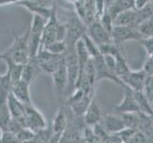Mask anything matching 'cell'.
Here are the masks:
<instances>
[{"label": "cell", "mask_w": 153, "mask_h": 143, "mask_svg": "<svg viewBox=\"0 0 153 143\" xmlns=\"http://www.w3.org/2000/svg\"><path fill=\"white\" fill-rule=\"evenodd\" d=\"M17 5L26 8L31 13L39 14L47 19L51 17L53 10V5L51 7L48 6V2H46L45 0H21Z\"/></svg>", "instance_id": "cell-9"}, {"label": "cell", "mask_w": 153, "mask_h": 143, "mask_svg": "<svg viewBox=\"0 0 153 143\" xmlns=\"http://www.w3.org/2000/svg\"><path fill=\"white\" fill-rule=\"evenodd\" d=\"M8 108L12 118L16 120L22 126H25V105L17 100L10 94L8 98Z\"/></svg>", "instance_id": "cell-15"}, {"label": "cell", "mask_w": 153, "mask_h": 143, "mask_svg": "<svg viewBox=\"0 0 153 143\" xmlns=\"http://www.w3.org/2000/svg\"><path fill=\"white\" fill-rule=\"evenodd\" d=\"M101 124L105 127V129L109 135L118 134L121 131L126 129L125 123L121 115H105L102 118Z\"/></svg>", "instance_id": "cell-14"}, {"label": "cell", "mask_w": 153, "mask_h": 143, "mask_svg": "<svg viewBox=\"0 0 153 143\" xmlns=\"http://www.w3.org/2000/svg\"><path fill=\"white\" fill-rule=\"evenodd\" d=\"M122 118L126 128L133 129L138 131L140 124V112L139 113H129V114H122L120 115Z\"/></svg>", "instance_id": "cell-25"}, {"label": "cell", "mask_w": 153, "mask_h": 143, "mask_svg": "<svg viewBox=\"0 0 153 143\" xmlns=\"http://www.w3.org/2000/svg\"><path fill=\"white\" fill-rule=\"evenodd\" d=\"M3 130L1 129V128H0V140H1V137H2V135H3Z\"/></svg>", "instance_id": "cell-44"}, {"label": "cell", "mask_w": 153, "mask_h": 143, "mask_svg": "<svg viewBox=\"0 0 153 143\" xmlns=\"http://www.w3.org/2000/svg\"><path fill=\"white\" fill-rule=\"evenodd\" d=\"M68 34L65 40L68 48H75L77 42L82 39V37L87 34L88 26L83 22V20L79 17L76 13H73L70 15L67 21Z\"/></svg>", "instance_id": "cell-2"}, {"label": "cell", "mask_w": 153, "mask_h": 143, "mask_svg": "<svg viewBox=\"0 0 153 143\" xmlns=\"http://www.w3.org/2000/svg\"><path fill=\"white\" fill-rule=\"evenodd\" d=\"M94 62V66H95L96 70V81L99 82L104 79H108V80L113 81L114 83L118 84V85L125 87V84L121 81V79L116 76V73L108 67L104 60V56L101 54L100 55L96 56L95 58H92Z\"/></svg>", "instance_id": "cell-7"}, {"label": "cell", "mask_w": 153, "mask_h": 143, "mask_svg": "<svg viewBox=\"0 0 153 143\" xmlns=\"http://www.w3.org/2000/svg\"><path fill=\"white\" fill-rule=\"evenodd\" d=\"M0 143H20V141L18 140L15 134H13L8 131H4Z\"/></svg>", "instance_id": "cell-37"}, {"label": "cell", "mask_w": 153, "mask_h": 143, "mask_svg": "<svg viewBox=\"0 0 153 143\" xmlns=\"http://www.w3.org/2000/svg\"><path fill=\"white\" fill-rule=\"evenodd\" d=\"M98 21L101 23V25L105 28V30L111 34L113 28H114V19L112 18L111 15L108 13V10L102 15V17L100 18Z\"/></svg>", "instance_id": "cell-32"}, {"label": "cell", "mask_w": 153, "mask_h": 143, "mask_svg": "<svg viewBox=\"0 0 153 143\" xmlns=\"http://www.w3.org/2000/svg\"><path fill=\"white\" fill-rule=\"evenodd\" d=\"M68 123L67 115L65 113L64 109L60 107L57 110L53 121H52V126H51L52 131H53V133L56 135L63 136V134H64L66 130L68 129Z\"/></svg>", "instance_id": "cell-19"}, {"label": "cell", "mask_w": 153, "mask_h": 143, "mask_svg": "<svg viewBox=\"0 0 153 143\" xmlns=\"http://www.w3.org/2000/svg\"><path fill=\"white\" fill-rule=\"evenodd\" d=\"M41 73L42 72L39 69L38 65L35 63V61L33 59H30V61L27 64L24 65L21 80L28 83L29 85H31V84L35 81V79L37 78V76H39V73Z\"/></svg>", "instance_id": "cell-20"}, {"label": "cell", "mask_w": 153, "mask_h": 143, "mask_svg": "<svg viewBox=\"0 0 153 143\" xmlns=\"http://www.w3.org/2000/svg\"><path fill=\"white\" fill-rule=\"evenodd\" d=\"M137 10L135 9L125 10L114 18V26H136Z\"/></svg>", "instance_id": "cell-22"}, {"label": "cell", "mask_w": 153, "mask_h": 143, "mask_svg": "<svg viewBox=\"0 0 153 143\" xmlns=\"http://www.w3.org/2000/svg\"><path fill=\"white\" fill-rule=\"evenodd\" d=\"M21 0H0V6H5L9 4H17Z\"/></svg>", "instance_id": "cell-42"}, {"label": "cell", "mask_w": 153, "mask_h": 143, "mask_svg": "<svg viewBox=\"0 0 153 143\" xmlns=\"http://www.w3.org/2000/svg\"><path fill=\"white\" fill-rule=\"evenodd\" d=\"M48 19L39 14H33V18L30 24V33L31 34H42L46 27Z\"/></svg>", "instance_id": "cell-26"}, {"label": "cell", "mask_w": 153, "mask_h": 143, "mask_svg": "<svg viewBox=\"0 0 153 143\" xmlns=\"http://www.w3.org/2000/svg\"><path fill=\"white\" fill-rule=\"evenodd\" d=\"M58 18H57V10L56 6L53 4V10L51 17L48 19V22L46 24V27L42 33V48L50 45L55 40V33H56V27L58 24Z\"/></svg>", "instance_id": "cell-12"}, {"label": "cell", "mask_w": 153, "mask_h": 143, "mask_svg": "<svg viewBox=\"0 0 153 143\" xmlns=\"http://www.w3.org/2000/svg\"><path fill=\"white\" fill-rule=\"evenodd\" d=\"M65 62L67 66V72H68V87L71 90V93L75 89L76 82L79 76V62L78 57L76 54L75 48H68L67 52L65 54Z\"/></svg>", "instance_id": "cell-6"}, {"label": "cell", "mask_w": 153, "mask_h": 143, "mask_svg": "<svg viewBox=\"0 0 153 143\" xmlns=\"http://www.w3.org/2000/svg\"><path fill=\"white\" fill-rule=\"evenodd\" d=\"M149 101H150V103H151V104H152V106H153V97L149 99Z\"/></svg>", "instance_id": "cell-45"}, {"label": "cell", "mask_w": 153, "mask_h": 143, "mask_svg": "<svg viewBox=\"0 0 153 143\" xmlns=\"http://www.w3.org/2000/svg\"><path fill=\"white\" fill-rule=\"evenodd\" d=\"M13 84L10 75L8 71L4 75H0V107L7 105L8 98L12 94Z\"/></svg>", "instance_id": "cell-18"}, {"label": "cell", "mask_w": 153, "mask_h": 143, "mask_svg": "<svg viewBox=\"0 0 153 143\" xmlns=\"http://www.w3.org/2000/svg\"><path fill=\"white\" fill-rule=\"evenodd\" d=\"M87 34L98 45V47L113 43L111 34L105 31L101 23L97 20L88 26Z\"/></svg>", "instance_id": "cell-8"}, {"label": "cell", "mask_w": 153, "mask_h": 143, "mask_svg": "<svg viewBox=\"0 0 153 143\" xmlns=\"http://www.w3.org/2000/svg\"><path fill=\"white\" fill-rule=\"evenodd\" d=\"M30 86L28 83L23 80H19L13 84L12 88V94L21 103L24 105L31 104V97H30Z\"/></svg>", "instance_id": "cell-16"}, {"label": "cell", "mask_w": 153, "mask_h": 143, "mask_svg": "<svg viewBox=\"0 0 153 143\" xmlns=\"http://www.w3.org/2000/svg\"><path fill=\"white\" fill-rule=\"evenodd\" d=\"M82 39L84 41V43H85L87 50H88V54L91 58H95L96 56L101 55V52H100L98 45L91 37H89V36L88 35V34H86L85 35H84L82 37Z\"/></svg>", "instance_id": "cell-28"}, {"label": "cell", "mask_w": 153, "mask_h": 143, "mask_svg": "<svg viewBox=\"0 0 153 143\" xmlns=\"http://www.w3.org/2000/svg\"><path fill=\"white\" fill-rule=\"evenodd\" d=\"M51 76L52 78V82H53V86L56 90V92L59 94H62L65 88L68 87V83L65 56L64 59L60 63L59 67L56 69V71L53 73H51Z\"/></svg>", "instance_id": "cell-13"}, {"label": "cell", "mask_w": 153, "mask_h": 143, "mask_svg": "<svg viewBox=\"0 0 153 143\" xmlns=\"http://www.w3.org/2000/svg\"><path fill=\"white\" fill-rule=\"evenodd\" d=\"M83 137H84L85 143H98L99 142V139L96 136L95 133H94L93 128L89 126H87L86 128L84 129Z\"/></svg>", "instance_id": "cell-33"}, {"label": "cell", "mask_w": 153, "mask_h": 143, "mask_svg": "<svg viewBox=\"0 0 153 143\" xmlns=\"http://www.w3.org/2000/svg\"><path fill=\"white\" fill-rule=\"evenodd\" d=\"M147 77L146 72L141 69L139 71H130L128 76H125L122 81L125 86H128L134 92H143L145 82Z\"/></svg>", "instance_id": "cell-11"}, {"label": "cell", "mask_w": 153, "mask_h": 143, "mask_svg": "<svg viewBox=\"0 0 153 143\" xmlns=\"http://www.w3.org/2000/svg\"><path fill=\"white\" fill-rule=\"evenodd\" d=\"M92 128H93V131H94V133H95L96 136L98 137L99 141H101L103 143H108L110 135L108 133L107 130L105 129V127L101 124V122L94 125Z\"/></svg>", "instance_id": "cell-31"}, {"label": "cell", "mask_w": 153, "mask_h": 143, "mask_svg": "<svg viewBox=\"0 0 153 143\" xmlns=\"http://www.w3.org/2000/svg\"><path fill=\"white\" fill-rule=\"evenodd\" d=\"M132 9H135L134 0H114V2L108 8L107 10L114 19L122 12Z\"/></svg>", "instance_id": "cell-21"}, {"label": "cell", "mask_w": 153, "mask_h": 143, "mask_svg": "<svg viewBox=\"0 0 153 143\" xmlns=\"http://www.w3.org/2000/svg\"><path fill=\"white\" fill-rule=\"evenodd\" d=\"M149 57L150 59H151V60L153 61V54H152V55H149Z\"/></svg>", "instance_id": "cell-46"}, {"label": "cell", "mask_w": 153, "mask_h": 143, "mask_svg": "<svg viewBox=\"0 0 153 143\" xmlns=\"http://www.w3.org/2000/svg\"><path fill=\"white\" fill-rule=\"evenodd\" d=\"M134 92V91H133ZM134 97L141 113L153 116V106L144 92H134Z\"/></svg>", "instance_id": "cell-23"}, {"label": "cell", "mask_w": 153, "mask_h": 143, "mask_svg": "<svg viewBox=\"0 0 153 143\" xmlns=\"http://www.w3.org/2000/svg\"><path fill=\"white\" fill-rule=\"evenodd\" d=\"M83 118H84V122L86 123L87 126L89 127H93L94 125L101 122L103 118L101 114V110H100L99 106L95 100H94V98L92 99L91 104L88 105V107L86 111V113L84 114Z\"/></svg>", "instance_id": "cell-17"}, {"label": "cell", "mask_w": 153, "mask_h": 143, "mask_svg": "<svg viewBox=\"0 0 153 143\" xmlns=\"http://www.w3.org/2000/svg\"><path fill=\"white\" fill-rule=\"evenodd\" d=\"M68 34V29L66 24H62L58 22L56 27V33H55V40L59 42H65Z\"/></svg>", "instance_id": "cell-35"}, {"label": "cell", "mask_w": 153, "mask_h": 143, "mask_svg": "<svg viewBox=\"0 0 153 143\" xmlns=\"http://www.w3.org/2000/svg\"><path fill=\"white\" fill-rule=\"evenodd\" d=\"M126 143H147L146 136L140 131H136Z\"/></svg>", "instance_id": "cell-36"}, {"label": "cell", "mask_w": 153, "mask_h": 143, "mask_svg": "<svg viewBox=\"0 0 153 143\" xmlns=\"http://www.w3.org/2000/svg\"><path fill=\"white\" fill-rule=\"evenodd\" d=\"M16 136H17L18 140L20 141V143H25V142L30 141L33 139H34L35 133L29 128H23L16 135Z\"/></svg>", "instance_id": "cell-34"}, {"label": "cell", "mask_w": 153, "mask_h": 143, "mask_svg": "<svg viewBox=\"0 0 153 143\" xmlns=\"http://www.w3.org/2000/svg\"><path fill=\"white\" fill-rule=\"evenodd\" d=\"M147 98L150 99L153 97V76H147L146 82H145V87H144V91H143Z\"/></svg>", "instance_id": "cell-38"}, {"label": "cell", "mask_w": 153, "mask_h": 143, "mask_svg": "<svg viewBox=\"0 0 153 143\" xmlns=\"http://www.w3.org/2000/svg\"><path fill=\"white\" fill-rule=\"evenodd\" d=\"M124 95L122 100L116 106V111L120 114H129V113H139L140 110L138 104L136 102L134 97V92L128 86L124 87Z\"/></svg>", "instance_id": "cell-10"}, {"label": "cell", "mask_w": 153, "mask_h": 143, "mask_svg": "<svg viewBox=\"0 0 153 143\" xmlns=\"http://www.w3.org/2000/svg\"><path fill=\"white\" fill-rule=\"evenodd\" d=\"M142 69L146 72V73L147 76H153V61L150 59L149 57H147V59L145 61V64Z\"/></svg>", "instance_id": "cell-40"}, {"label": "cell", "mask_w": 153, "mask_h": 143, "mask_svg": "<svg viewBox=\"0 0 153 143\" xmlns=\"http://www.w3.org/2000/svg\"><path fill=\"white\" fill-rule=\"evenodd\" d=\"M42 48V34H30L29 40V51L30 59H33L37 55L38 52Z\"/></svg>", "instance_id": "cell-24"}, {"label": "cell", "mask_w": 153, "mask_h": 143, "mask_svg": "<svg viewBox=\"0 0 153 143\" xmlns=\"http://www.w3.org/2000/svg\"><path fill=\"white\" fill-rule=\"evenodd\" d=\"M98 143H103V142H101V141H99V142H98Z\"/></svg>", "instance_id": "cell-47"}, {"label": "cell", "mask_w": 153, "mask_h": 143, "mask_svg": "<svg viewBox=\"0 0 153 143\" xmlns=\"http://www.w3.org/2000/svg\"><path fill=\"white\" fill-rule=\"evenodd\" d=\"M12 120L10 111L8 108V104L0 107V128L3 131H6L9 127V124Z\"/></svg>", "instance_id": "cell-30"}, {"label": "cell", "mask_w": 153, "mask_h": 143, "mask_svg": "<svg viewBox=\"0 0 153 143\" xmlns=\"http://www.w3.org/2000/svg\"><path fill=\"white\" fill-rule=\"evenodd\" d=\"M47 51L53 55H63L66 54L67 52V44L66 42H59V41H54L51 43L50 45L44 47Z\"/></svg>", "instance_id": "cell-29"}, {"label": "cell", "mask_w": 153, "mask_h": 143, "mask_svg": "<svg viewBox=\"0 0 153 143\" xmlns=\"http://www.w3.org/2000/svg\"><path fill=\"white\" fill-rule=\"evenodd\" d=\"M113 43L123 49V44L130 40L141 41L144 37L139 33L137 27L133 26H114L111 33Z\"/></svg>", "instance_id": "cell-4"}, {"label": "cell", "mask_w": 153, "mask_h": 143, "mask_svg": "<svg viewBox=\"0 0 153 143\" xmlns=\"http://www.w3.org/2000/svg\"><path fill=\"white\" fill-rule=\"evenodd\" d=\"M139 33L142 34L144 38L153 36V16L146 19L142 23L137 26Z\"/></svg>", "instance_id": "cell-27"}, {"label": "cell", "mask_w": 153, "mask_h": 143, "mask_svg": "<svg viewBox=\"0 0 153 143\" xmlns=\"http://www.w3.org/2000/svg\"><path fill=\"white\" fill-rule=\"evenodd\" d=\"M150 2V0H134L135 10H141Z\"/></svg>", "instance_id": "cell-41"}, {"label": "cell", "mask_w": 153, "mask_h": 143, "mask_svg": "<svg viewBox=\"0 0 153 143\" xmlns=\"http://www.w3.org/2000/svg\"><path fill=\"white\" fill-rule=\"evenodd\" d=\"M150 1H153V0H150Z\"/></svg>", "instance_id": "cell-48"}, {"label": "cell", "mask_w": 153, "mask_h": 143, "mask_svg": "<svg viewBox=\"0 0 153 143\" xmlns=\"http://www.w3.org/2000/svg\"><path fill=\"white\" fill-rule=\"evenodd\" d=\"M25 126L34 133L48 127L45 116L33 103L25 105Z\"/></svg>", "instance_id": "cell-5"}, {"label": "cell", "mask_w": 153, "mask_h": 143, "mask_svg": "<svg viewBox=\"0 0 153 143\" xmlns=\"http://www.w3.org/2000/svg\"><path fill=\"white\" fill-rule=\"evenodd\" d=\"M30 27L21 35L14 34V38L12 45L6 51H4L2 56L8 57L17 64H27L30 61L29 40H30Z\"/></svg>", "instance_id": "cell-1"}, {"label": "cell", "mask_w": 153, "mask_h": 143, "mask_svg": "<svg viewBox=\"0 0 153 143\" xmlns=\"http://www.w3.org/2000/svg\"><path fill=\"white\" fill-rule=\"evenodd\" d=\"M140 43L144 47V49L146 52L147 55H150L153 54V36L143 38L140 41Z\"/></svg>", "instance_id": "cell-39"}, {"label": "cell", "mask_w": 153, "mask_h": 143, "mask_svg": "<svg viewBox=\"0 0 153 143\" xmlns=\"http://www.w3.org/2000/svg\"><path fill=\"white\" fill-rule=\"evenodd\" d=\"M146 136L147 143H153V130H151L149 133H147Z\"/></svg>", "instance_id": "cell-43"}, {"label": "cell", "mask_w": 153, "mask_h": 143, "mask_svg": "<svg viewBox=\"0 0 153 143\" xmlns=\"http://www.w3.org/2000/svg\"><path fill=\"white\" fill-rule=\"evenodd\" d=\"M93 99V95L87 94L81 88H75L67 100V105L76 118L83 116Z\"/></svg>", "instance_id": "cell-3"}]
</instances>
